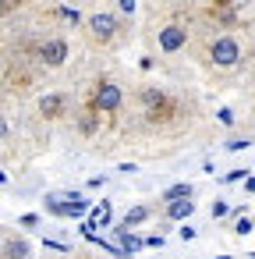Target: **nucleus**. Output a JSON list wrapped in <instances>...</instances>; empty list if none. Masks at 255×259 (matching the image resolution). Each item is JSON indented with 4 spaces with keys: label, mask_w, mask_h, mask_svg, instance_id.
Here are the masks:
<instances>
[{
    "label": "nucleus",
    "mask_w": 255,
    "mask_h": 259,
    "mask_svg": "<svg viewBox=\"0 0 255 259\" xmlns=\"http://www.w3.org/2000/svg\"><path fill=\"white\" fill-rule=\"evenodd\" d=\"M142 248V241L138 238H131V234H121V255H128V252H138Z\"/></svg>",
    "instance_id": "12"
},
{
    "label": "nucleus",
    "mask_w": 255,
    "mask_h": 259,
    "mask_svg": "<svg viewBox=\"0 0 255 259\" xmlns=\"http://www.w3.org/2000/svg\"><path fill=\"white\" fill-rule=\"evenodd\" d=\"M145 217H149V209H145V206H135V209H128V217H124V224L131 227V224H142Z\"/></svg>",
    "instance_id": "11"
},
{
    "label": "nucleus",
    "mask_w": 255,
    "mask_h": 259,
    "mask_svg": "<svg viewBox=\"0 0 255 259\" xmlns=\"http://www.w3.org/2000/svg\"><path fill=\"white\" fill-rule=\"evenodd\" d=\"M121 100H124V96H121V89H117L114 82H99V89H96V107H99V110L110 114V110L121 107Z\"/></svg>",
    "instance_id": "2"
},
{
    "label": "nucleus",
    "mask_w": 255,
    "mask_h": 259,
    "mask_svg": "<svg viewBox=\"0 0 255 259\" xmlns=\"http://www.w3.org/2000/svg\"><path fill=\"white\" fill-rule=\"evenodd\" d=\"M248 192H255V178H248Z\"/></svg>",
    "instance_id": "18"
},
{
    "label": "nucleus",
    "mask_w": 255,
    "mask_h": 259,
    "mask_svg": "<svg viewBox=\"0 0 255 259\" xmlns=\"http://www.w3.org/2000/svg\"><path fill=\"white\" fill-rule=\"evenodd\" d=\"M4 248H8V259H25L29 255V245L25 241H8Z\"/></svg>",
    "instance_id": "10"
},
{
    "label": "nucleus",
    "mask_w": 255,
    "mask_h": 259,
    "mask_svg": "<svg viewBox=\"0 0 255 259\" xmlns=\"http://www.w3.org/2000/svg\"><path fill=\"white\" fill-rule=\"evenodd\" d=\"M248 231H251V220L241 217V220H237V234H248Z\"/></svg>",
    "instance_id": "15"
},
{
    "label": "nucleus",
    "mask_w": 255,
    "mask_h": 259,
    "mask_svg": "<svg viewBox=\"0 0 255 259\" xmlns=\"http://www.w3.org/2000/svg\"><path fill=\"white\" fill-rule=\"evenodd\" d=\"M114 29H117L114 15H92V18H89V32H92V39H99V43H107V39L114 36Z\"/></svg>",
    "instance_id": "4"
},
{
    "label": "nucleus",
    "mask_w": 255,
    "mask_h": 259,
    "mask_svg": "<svg viewBox=\"0 0 255 259\" xmlns=\"http://www.w3.org/2000/svg\"><path fill=\"white\" fill-rule=\"evenodd\" d=\"M227 213V202H213V217H223Z\"/></svg>",
    "instance_id": "17"
},
{
    "label": "nucleus",
    "mask_w": 255,
    "mask_h": 259,
    "mask_svg": "<svg viewBox=\"0 0 255 259\" xmlns=\"http://www.w3.org/2000/svg\"><path fill=\"white\" fill-rule=\"evenodd\" d=\"M57 15H61V18H68V22H75V25H78V11H75V8H57Z\"/></svg>",
    "instance_id": "13"
},
{
    "label": "nucleus",
    "mask_w": 255,
    "mask_h": 259,
    "mask_svg": "<svg viewBox=\"0 0 255 259\" xmlns=\"http://www.w3.org/2000/svg\"><path fill=\"white\" fill-rule=\"evenodd\" d=\"M209 54H213V61H216V64L230 68V64H237V57H241V47H237V39H230V36H220V39L209 47Z\"/></svg>",
    "instance_id": "1"
},
{
    "label": "nucleus",
    "mask_w": 255,
    "mask_h": 259,
    "mask_svg": "<svg viewBox=\"0 0 255 259\" xmlns=\"http://www.w3.org/2000/svg\"><path fill=\"white\" fill-rule=\"evenodd\" d=\"M43 61L50 64V68H57V64H64L68 61V43L64 39H50V43H43Z\"/></svg>",
    "instance_id": "5"
},
{
    "label": "nucleus",
    "mask_w": 255,
    "mask_h": 259,
    "mask_svg": "<svg viewBox=\"0 0 255 259\" xmlns=\"http://www.w3.org/2000/svg\"><path fill=\"white\" fill-rule=\"evenodd\" d=\"M188 195H191V185H184V181H181V185H174V188H167V192H163V202H167V206H174V202H184Z\"/></svg>",
    "instance_id": "6"
},
{
    "label": "nucleus",
    "mask_w": 255,
    "mask_h": 259,
    "mask_svg": "<svg viewBox=\"0 0 255 259\" xmlns=\"http://www.w3.org/2000/svg\"><path fill=\"white\" fill-rule=\"evenodd\" d=\"M195 213V202L191 199H184V202H174V206H167V217L170 220H184V217H191Z\"/></svg>",
    "instance_id": "8"
},
{
    "label": "nucleus",
    "mask_w": 255,
    "mask_h": 259,
    "mask_svg": "<svg viewBox=\"0 0 255 259\" xmlns=\"http://www.w3.org/2000/svg\"><path fill=\"white\" fill-rule=\"evenodd\" d=\"M107 224H110V206L103 202V206H96V209H92V220H89V231H92V227H107Z\"/></svg>",
    "instance_id": "9"
},
{
    "label": "nucleus",
    "mask_w": 255,
    "mask_h": 259,
    "mask_svg": "<svg viewBox=\"0 0 255 259\" xmlns=\"http://www.w3.org/2000/svg\"><path fill=\"white\" fill-rule=\"evenodd\" d=\"M248 146V139H234V142H227V149H244Z\"/></svg>",
    "instance_id": "16"
},
{
    "label": "nucleus",
    "mask_w": 255,
    "mask_h": 259,
    "mask_svg": "<svg viewBox=\"0 0 255 259\" xmlns=\"http://www.w3.org/2000/svg\"><path fill=\"white\" fill-rule=\"evenodd\" d=\"M188 43V32L181 29V25H167L163 32H160V50L163 54H174V50H181Z\"/></svg>",
    "instance_id": "3"
},
{
    "label": "nucleus",
    "mask_w": 255,
    "mask_h": 259,
    "mask_svg": "<svg viewBox=\"0 0 255 259\" xmlns=\"http://www.w3.org/2000/svg\"><path fill=\"white\" fill-rule=\"evenodd\" d=\"M121 11H124V15H135L138 4H135V0H121Z\"/></svg>",
    "instance_id": "14"
},
{
    "label": "nucleus",
    "mask_w": 255,
    "mask_h": 259,
    "mask_svg": "<svg viewBox=\"0 0 255 259\" xmlns=\"http://www.w3.org/2000/svg\"><path fill=\"white\" fill-rule=\"evenodd\" d=\"M61 107H64V96H43V100H39L43 117H57V114H61Z\"/></svg>",
    "instance_id": "7"
}]
</instances>
